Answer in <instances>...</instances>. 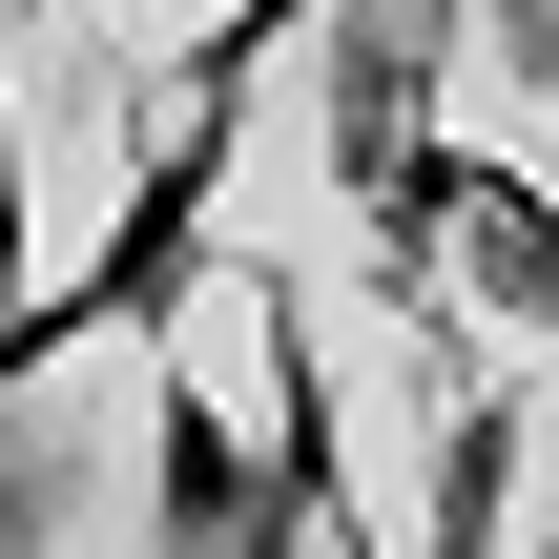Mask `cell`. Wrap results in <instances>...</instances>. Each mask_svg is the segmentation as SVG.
Masks as SVG:
<instances>
[{
    "instance_id": "obj_1",
    "label": "cell",
    "mask_w": 559,
    "mask_h": 559,
    "mask_svg": "<svg viewBox=\"0 0 559 559\" xmlns=\"http://www.w3.org/2000/svg\"><path fill=\"white\" fill-rule=\"evenodd\" d=\"M207 311H228V332H249V373H270V559H373L353 436H332V332H311V270H290V249H249V270H207Z\"/></svg>"
},
{
    "instance_id": "obj_2",
    "label": "cell",
    "mask_w": 559,
    "mask_h": 559,
    "mask_svg": "<svg viewBox=\"0 0 559 559\" xmlns=\"http://www.w3.org/2000/svg\"><path fill=\"white\" fill-rule=\"evenodd\" d=\"M539 415H559V394H519V373H477V394H456V436H436V559H519Z\"/></svg>"
},
{
    "instance_id": "obj_3",
    "label": "cell",
    "mask_w": 559,
    "mask_h": 559,
    "mask_svg": "<svg viewBox=\"0 0 559 559\" xmlns=\"http://www.w3.org/2000/svg\"><path fill=\"white\" fill-rule=\"evenodd\" d=\"M166 559H270V477L207 373H166Z\"/></svg>"
},
{
    "instance_id": "obj_4",
    "label": "cell",
    "mask_w": 559,
    "mask_h": 559,
    "mask_svg": "<svg viewBox=\"0 0 559 559\" xmlns=\"http://www.w3.org/2000/svg\"><path fill=\"white\" fill-rule=\"evenodd\" d=\"M41 290V187H21V83H0V311Z\"/></svg>"
},
{
    "instance_id": "obj_5",
    "label": "cell",
    "mask_w": 559,
    "mask_h": 559,
    "mask_svg": "<svg viewBox=\"0 0 559 559\" xmlns=\"http://www.w3.org/2000/svg\"><path fill=\"white\" fill-rule=\"evenodd\" d=\"M539 559H559V415H539Z\"/></svg>"
},
{
    "instance_id": "obj_6",
    "label": "cell",
    "mask_w": 559,
    "mask_h": 559,
    "mask_svg": "<svg viewBox=\"0 0 559 559\" xmlns=\"http://www.w3.org/2000/svg\"><path fill=\"white\" fill-rule=\"evenodd\" d=\"M539 83H559V0H539Z\"/></svg>"
}]
</instances>
